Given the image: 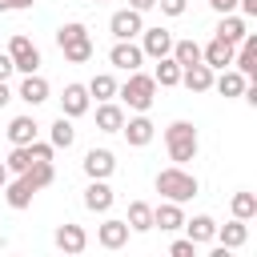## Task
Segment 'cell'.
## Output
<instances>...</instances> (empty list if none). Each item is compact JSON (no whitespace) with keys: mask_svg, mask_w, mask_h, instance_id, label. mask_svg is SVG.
<instances>
[{"mask_svg":"<svg viewBox=\"0 0 257 257\" xmlns=\"http://www.w3.org/2000/svg\"><path fill=\"white\" fill-rule=\"evenodd\" d=\"M153 185H157V193H161L165 201H177V205H185V201H193V197L201 193V181H197L193 173H185L181 165H169V169H161Z\"/></svg>","mask_w":257,"mask_h":257,"instance_id":"6da1fadb","label":"cell"},{"mask_svg":"<svg viewBox=\"0 0 257 257\" xmlns=\"http://www.w3.org/2000/svg\"><path fill=\"white\" fill-rule=\"evenodd\" d=\"M116 96L133 108V112H149L153 108V100H157V80H153V72H128V80L124 84H116Z\"/></svg>","mask_w":257,"mask_h":257,"instance_id":"7a4b0ae2","label":"cell"},{"mask_svg":"<svg viewBox=\"0 0 257 257\" xmlns=\"http://www.w3.org/2000/svg\"><path fill=\"white\" fill-rule=\"evenodd\" d=\"M165 149H169V161H173V165L193 161V157H197V149H201L197 128H193L189 120H173V124L165 128Z\"/></svg>","mask_w":257,"mask_h":257,"instance_id":"3957f363","label":"cell"},{"mask_svg":"<svg viewBox=\"0 0 257 257\" xmlns=\"http://www.w3.org/2000/svg\"><path fill=\"white\" fill-rule=\"evenodd\" d=\"M8 56H12V68H16V72H36V68H40V48H36L24 32H16V36L8 40Z\"/></svg>","mask_w":257,"mask_h":257,"instance_id":"277c9868","label":"cell"},{"mask_svg":"<svg viewBox=\"0 0 257 257\" xmlns=\"http://www.w3.org/2000/svg\"><path fill=\"white\" fill-rule=\"evenodd\" d=\"M108 60H112V68H120V72H137V68L145 64V52H141V44H133V40H116V44L108 48Z\"/></svg>","mask_w":257,"mask_h":257,"instance_id":"5b68a950","label":"cell"},{"mask_svg":"<svg viewBox=\"0 0 257 257\" xmlns=\"http://www.w3.org/2000/svg\"><path fill=\"white\" fill-rule=\"evenodd\" d=\"M120 133H124V141L133 145V149H145L153 137H157V124L145 116V112H137V116H124V124H120Z\"/></svg>","mask_w":257,"mask_h":257,"instance_id":"8992f818","label":"cell"},{"mask_svg":"<svg viewBox=\"0 0 257 257\" xmlns=\"http://www.w3.org/2000/svg\"><path fill=\"white\" fill-rule=\"evenodd\" d=\"M141 28H145V20H141L137 8H120V12H112V20H108V32H112L116 40H133V36H141Z\"/></svg>","mask_w":257,"mask_h":257,"instance_id":"52a82bcc","label":"cell"},{"mask_svg":"<svg viewBox=\"0 0 257 257\" xmlns=\"http://www.w3.org/2000/svg\"><path fill=\"white\" fill-rule=\"evenodd\" d=\"M80 165H84L88 181H108V177H112V169H116V157H112L108 149H88Z\"/></svg>","mask_w":257,"mask_h":257,"instance_id":"ba28073f","label":"cell"},{"mask_svg":"<svg viewBox=\"0 0 257 257\" xmlns=\"http://www.w3.org/2000/svg\"><path fill=\"white\" fill-rule=\"evenodd\" d=\"M36 193H40V189L32 185V177H28V173H16V181H8V185H4V201H8L12 209H28Z\"/></svg>","mask_w":257,"mask_h":257,"instance_id":"9c48e42d","label":"cell"},{"mask_svg":"<svg viewBox=\"0 0 257 257\" xmlns=\"http://www.w3.org/2000/svg\"><path fill=\"white\" fill-rule=\"evenodd\" d=\"M141 52L153 56V60L169 56V52H173V36H169V28H141Z\"/></svg>","mask_w":257,"mask_h":257,"instance_id":"30bf717a","label":"cell"},{"mask_svg":"<svg viewBox=\"0 0 257 257\" xmlns=\"http://www.w3.org/2000/svg\"><path fill=\"white\" fill-rule=\"evenodd\" d=\"M88 104H92V96H88V88L84 84H64V92H60V112L64 116H84L88 112Z\"/></svg>","mask_w":257,"mask_h":257,"instance_id":"8fae6325","label":"cell"},{"mask_svg":"<svg viewBox=\"0 0 257 257\" xmlns=\"http://www.w3.org/2000/svg\"><path fill=\"white\" fill-rule=\"evenodd\" d=\"M233 52H237V44H229V40H221V36H213L205 48H201V60L217 72V68H229L233 64Z\"/></svg>","mask_w":257,"mask_h":257,"instance_id":"7c38bea8","label":"cell"},{"mask_svg":"<svg viewBox=\"0 0 257 257\" xmlns=\"http://www.w3.org/2000/svg\"><path fill=\"white\" fill-rule=\"evenodd\" d=\"M181 84H185L189 92H209V88H213V68H209L205 60L185 64V68H181Z\"/></svg>","mask_w":257,"mask_h":257,"instance_id":"4fadbf2b","label":"cell"},{"mask_svg":"<svg viewBox=\"0 0 257 257\" xmlns=\"http://www.w3.org/2000/svg\"><path fill=\"white\" fill-rule=\"evenodd\" d=\"M128 221H120V217H108L100 229H96V241L104 245V249H120V245H128Z\"/></svg>","mask_w":257,"mask_h":257,"instance_id":"5bb4252c","label":"cell"},{"mask_svg":"<svg viewBox=\"0 0 257 257\" xmlns=\"http://www.w3.org/2000/svg\"><path fill=\"white\" fill-rule=\"evenodd\" d=\"M233 64H237V72H241V76H257V36H253V32H245V40L237 44Z\"/></svg>","mask_w":257,"mask_h":257,"instance_id":"9a60e30c","label":"cell"},{"mask_svg":"<svg viewBox=\"0 0 257 257\" xmlns=\"http://www.w3.org/2000/svg\"><path fill=\"white\" fill-rule=\"evenodd\" d=\"M16 96L24 100V104H44L48 100V80L44 76H36V72H24V80H20V88H16Z\"/></svg>","mask_w":257,"mask_h":257,"instance_id":"2e32d148","label":"cell"},{"mask_svg":"<svg viewBox=\"0 0 257 257\" xmlns=\"http://www.w3.org/2000/svg\"><path fill=\"white\" fill-rule=\"evenodd\" d=\"M112 189H108V181H88V189H84V209L88 213H108L112 209Z\"/></svg>","mask_w":257,"mask_h":257,"instance_id":"e0dca14e","label":"cell"},{"mask_svg":"<svg viewBox=\"0 0 257 257\" xmlns=\"http://www.w3.org/2000/svg\"><path fill=\"white\" fill-rule=\"evenodd\" d=\"M181 225H185V213H181V205H177V201H161V205L153 209V229L177 233Z\"/></svg>","mask_w":257,"mask_h":257,"instance_id":"ac0fdd59","label":"cell"},{"mask_svg":"<svg viewBox=\"0 0 257 257\" xmlns=\"http://www.w3.org/2000/svg\"><path fill=\"white\" fill-rule=\"evenodd\" d=\"M124 124V108L116 100H96V128L100 133H120Z\"/></svg>","mask_w":257,"mask_h":257,"instance_id":"d6986e66","label":"cell"},{"mask_svg":"<svg viewBox=\"0 0 257 257\" xmlns=\"http://www.w3.org/2000/svg\"><path fill=\"white\" fill-rule=\"evenodd\" d=\"M213 241H221L225 249H241V245L249 241V221L233 217L229 225H217V237H213Z\"/></svg>","mask_w":257,"mask_h":257,"instance_id":"ffe728a7","label":"cell"},{"mask_svg":"<svg viewBox=\"0 0 257 257\" xmlns=\"http://www.w3.org/2000/svg\"><path fill=\"white\" fill-rule=\"evenodd\" d=\"M56 249L64 253H84L88 249V233L80 225H56Z\"/></svg>","mask_w":257,"mask_h":257,"instance_id":"44dd1931","label":"cell"},{"mask_svg":"<svg viewBox=\"0 0 257 257\" xmlns=\"http://www.w3.org/2000/svg\"><path fill=\"white\" fill-rule=\"evenodd\" d=\"M181 229L189 233V241H193V245H209V241L217 237V221H213L209 213H201V217H193V221H185Z\"/></svg>","mask_w":257,"mask_h":257,"instance_id":"7402d4cb","label":"cell"},{"mask_svg":"<svg viewBox=\"0 0 257 257\" xmlns=\"http://www.w3.org/2000/svg\"><path fill=\"white\" fill-rule=\"evenodd\" d=\"M245 32H249V24H245V16H237V12H225V16L217 20V36L229 40V44H241Z\"/></svg>","mask_w":257,"mask_h":257,"instance_id":"603a6c76","label":"cell"},{"mask_svg":"<svg viewBox=\"0 0 257 257\" xmlns=\"http://www.w3.org/2000/svg\"><path fill=\"white\" fill-rule=\"evenodd\" d=\"M245 84H249V76H241L237 68H221V76H213V88H217L221 96H241Z\"/></svg>","mask_w":257,"mask_h":257,"instance_id":"cb8c5ba5","label":"cell"},{"mask_svg":"<svg viewBox=\"0 0 257 257\" xmlns=\"http://www.w3.org/2000/svg\"><path fill=\"white\" fill-rule=\"evenodd\" d=\"M36 128H40V124H36L32 116H12L4 133H8L12 145H32V141H36Z\"/></svg>","mask_w":257,"mask_h":257,"instance_id":"d4e9b609","label":"cell"},{"mask_svg":"<svg viewBox=\"0 0 257 257\" xmlns=\"http://www.w3.org/2000/svg\"><path fill=\"white\" fill-rule=\"evenodd\" d=\"M72 141H76V128H72V116H56L52 120V128H48V145L52 149H72Z\"/></svg>","mask_w":257,"mask_h":257,"instance_id":"484cf974","label":"cell"},{"mask_svg":"<svg viewBox=\"0 0 257 257\" xmlns=\"http://www.w3.org/2000/svg\"><path fill=\"white\" fill-rule=\"evenodd\" d=\"M124 221H128L133 233H149L153 229V205L149 201H128V217Z\"/></svg>","mask_w":257,"mask_h":257,"instance_id":"4316f807","label":"cell"},{"mask_svg":"<svg viewBox=\"0 0 257 257\" xmlns=\"http://www.w3.org/2000/svg\"><path fill=\"white\" fill-rule=\"evenodd\" d=\"M153 80H157L161 88H177V84H181V64H177L173 56H161L157 68H153Z\"/></svg>","mask_w":257,"mask_h":257,"instance_id":"83f0119b","label":"cell"},{"mask_svg":"<svg viewBox=\"0 0 257 257\" xmlns=\"http://www.w3.org/2000/svg\"><path fill=\"white\" fill-rule=\"evenodd\" d=\"M60 52H64V60H68V64H88L96 48H92V36H80V40H72V44H64Z\"/></svg>","mask_w":257,"mask_h":257,"instance_id":"f1b7e54d","label":"cell"},{"mask_svg":"<svg viewBox=\"0 0 257 257\" xmlns=\"http://www.w3.org/2000/svg\"><path fill=\"white\" fill-rule=\"evenodd\" d=\"M84 88H88V96H96V100H112V96H116V80H112V72H96Z\"/></svg>","mask_w":257,"mask_h":257,"instance_id":"f546056e","label":"cell"},{"mask_svg":"<svg viewBox=\"0 0 257 257\" xmlns=\"http://www.w3.org/2000/svg\"><path fill=\"white\" fill-rule=\"evenodd\" d=\"M169 56H173L181 68H185V64H197V60H201V44H197V40H173V52H169Z\"/></svg>","mask_w":257,"mask_h":257,"instance_id":"4dcf8cb0","label":"cell"},{"mask_svg":"<svg viewBox=\"0 0 257 257\" xmlns=\"http://www.w3.org/2000/svg\"><path fill=\"white\" fill-rule=\"evenodd\" d=\"M229 209H233V217H241V221H253V217H257V197L241 189V193H233Z\"/></svg>","mask_w":257,"mask_h":257,"instance_id":"1f68e13d","label":"cell"},{"mask_svg":"<svg viewBox=\"0 0 257 257\" xmlns=\"http://www.w3.org/2000/svg\"><path fill=\"white\" fill-rule=\"evenodd\" d=\"M4 165H8V173H24V169H32V153H28V145H12V153L4 157Z\"/></svg>","mask_w":257,"mask_h":257,"instance_id":"d6a6232c","label":"cell"},{"mask_svg":"<svg viewBox=\"0 0 257 257\" xmlns=\"http://www.w3.org/2000/svg\"><path fill=\"white\" fill-rule=\"evenodd\" d=\"M80 36H88V28L80 24V20H68V24H60L56 28V44L64 48V44H72V40H80Z\"/></svg>","mask_w":257,"mask_h":257,"instance_id":"836d02e7","label":"cell"},{"mask_svg":"<svg viewBox=\"0 0 257 257\" xmlns=\"http://www.w3.org/2000/svg\"><path fill=\"white\" fill-rule=\"evenodd\" d=\"M169 253H173V257H193V253H197V245H193L189 237H181V241H173V245H169Z\"/></svg>","mask_w":257,"mask_h":257,"instance_id":"e575fe53","label":"cell"},{"mask_svg":"<svg viewBox=\"0 0 257 257\" xmlns=\"http://www.w3.org/2000/svg\"><path fill=\"white\" fill-rule=\"evenodd\" d=\"M157 4L165 16H185V8H189V0H157Z\"/></svg>","mask_w":257,"mask_h":257,"instance_id":"d590c367","label":"cell"},{"mask_svg":"<svg viewBox=\"0 0 257 257\" xmlns=\"http://www.w3.org/2000/svg\"><path fill=\"white\" fill-rule=\"evenodd\" d=\"M28 153H32V161H52V145H44V141H32Z\"/></svg>","mask_w":257,"mask_h":257,"instance_id":"8d00e7d4","label":"cell"},{"mask_svg":"<svg viewBox=\"0 0 257 257\" xmlns=\"http://www.w3.org/2000/svg\"><path fill=\"white\" fill-rule=\"evenodd\" d=\"M209 8L217 16H225V12H237V0H209Z\"/></svg>","mask_w":257,"mask_h":257,"instance_id":"74e56055","label":"cell"},{"mask_svg":"<svg viewBox=\"0 0 257 257\" xmlns=\"http://www.w3.org/2000/svg\"><path fill=\"white\" fill-rule=\"evenodd\" d=\"M12 72H16V68H12V56H8V52H0V80H8Z\"/></svg>","mask_w":257,"mask_h":257,"instance_id":"f35d334b","label":"cell"},{"mask_svg":"<svg viewBox=\"0 0 257 257\" xmlns=\"http://www.w3.org/2000/svg\"><path fill=\"white\" fill-rule=\"evenodd\" d=\"M237 8H241V16H257V0H237Z\"/></svg>","mask_w":257,"mask_h":257,"instance_id":"ab89813d","label":"cell"},{"mask_svg":"<svg viewBox=\"0 0 257 257\" xmlns=\"http://www.w3.org/2000/svg\"><path fill=\"white\" fill-rule=\"evenodd\" d=\"M128 8H137V12H141V16H145V12H149V8H157V0H128Z\"/></svg>","mask_w":257,"mask_h":257,"instance_id":"60d3db41","label":"cell"},{"mask_svg":"<svg viewBox=\"0 0 257 257\" xmlns=\"http://www.w3.org/2000/svg\"><path fill=\"white\" fill-rule=\"evenodd\" d=\"M12 100V88H8V80H0V108Z\"/></svg>","mask_w":257,"mask_h":257,"instance_id":"b9f144b4","label":"cell"},{"mask_svg":"<svg viewBox=\"0 0 257 257\" xmlns=\"http://www.w3.org/2000/svg\"><path fill=\"white\" fill-rule=\"evenodd\" d=\"M8 177H12V173H8V165H4V161H0V189H4V185H8Z\"/></svg>","mask_w":257,"mask_h":257,"instance_id":"7bdbcfd3","label":"cell"},{"mask_svg":"<svg viewBox=\"0 0 257 257\" xmlns=\"http://www.w3.org/2000/svg\"><path fill=\"white\" fill-rule=\"evenodd\" d=\"M36 0H12V8H32Z\"/></svg>","mask_w":257,"mask_h":257,"instance_id":"ee69618b","label":"cell"},{"mask_svg":"<svg viewBox=\"0 0 257 257\" xmlns=\"http://www.w3.org/2000/svg\"><path fill=\"white\" fill-rule=\"evenodd\" d=\"M0 12H12V0H0Z\"/></svg>","mask_w":257,"mask_h":257,"instance_id":"f6af8a7d","label":"cell"},{"mask_svg":"<svg viewBox=\"0 0 257 257\" xmlns=\"http://www.w3.org/2000/svg\"><path fill=\"white\" fill-rule=\"evenodd\" d=\"M92 4H104V0H92Z\"/></svg>","mask_w":257,"mask_h":257,"instance_id":"bcb514c9","label":"cell"}]
</instances>
